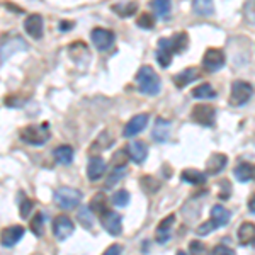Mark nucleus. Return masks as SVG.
<instances>
[{
  "mask_svg": "<svg viewBox=\"0 0 255 255\" xmlns=\"http://www.w3.org/2000/svg\"><path fill=\"white\" fill-rule=\"evenodd\" d=\"M114 143V138L111 136V134L108 133V131H102L101 134L97 136L96 141L92 143V146H90V155H94V153H101V151H104V150H108V148L113 145Z\"/></svg>",
  "mask_w": 255,
  "mask_h": 255,
  "instance_id": "obj_25",
  "label": "nucleus"
},
{
  "mask_svg": "<svg viewBox=\"0 0 255 255\" xmlns=\"http://www.w3.org/2000/svg\"><path fill=\"white\" fill-rule=\"evenodd\" d=\"M177 255H187V254L184 252V250H179V252H177Z\"/></svg>",
  "mask_w": 255,
  "mask_h": 255,
  "instance_id": "obj_47",
  "label": "nucleus"
},
{
  "mask_svg": "<svg viewBox=\"0 0 255 255\" xmlns=\"http://www.w3.org/2000/svg\"><path fill=\"white\" fill-rule=\"evenodd\" d=\"M113 204L118 208H126L128 204H129V192L126 191V189H121V191L114 192L113 194Z\"/></svg>",
  "mask_w": 255,
  "mask_h": 255,
  "instance_id": "obj_35",
  "label": "nucleus"
},
{
  "mask_svg": "<svg viewBox=\"0 0 255 255\" xmlns=\"http://www.w3.org/2000/svg\"><path fill=\"white\" fill-rule=\"evenodd\" d=\"M148 121H150V116H148V114H138V116L131 118L129 121L126 123L125 129H123V136L125 138L136 136L138 133H141V131L146 128Z\"/></svg>",
  "mask_w": 255,
  "mask_h": 255,
  "instance_id": "obj_11",
  "label": "nucleus"
},
{
  "mask_svg": "<svg viewBox=\"0 0 255 255\" xmlns=\"http://www.w3.org/2000/svg\"><path fill=\"white\" fill-rule=\"evenodd\" d=\"M213 255H237V254H235V250H232L226 245H216L215 249H213Z\"/></svg>",
  "mask_w": 255,
  "mask_h": 255,
  "instance_id": "obj_42",
  "label": "nucleus"
},
{
  "mask_svg": "<svg viewBox=\"0 0 255 255\" xmlns=\"http://www.w3.org/2000/svg\"><path fill=\"white\" fill-rule=\"evenodd\" d=\"M213 230H215V226L211 225V221H206V223L197 226L196 232H197V235H208V233H211Z\"/></svg>",
  "mask_w": 255,
  "mask_h": 255,
  "instance_id": "obj_43",
  "label": "nucleus"
},
{
  "mask_svg": "<svg viewBox=\"0 0 255 255\" xmlns=\"http://www.w3.org/2000/svg\"><path fill=\"white\" fill-rule=\"evenodd\" d=\"M128 162V157H126V150H119L116 151V155L111 160V165L113 167H125Z\"/></svg>",
  "mask_w": 255,
  "mask_h": 255,
  "instance_id": "obj_40",
  "label": "nucleus"
},
{
  "mask_svg": "<svg viewBox=\"0 0 255 255\" xmlns=\"http://www.w3.org/2000/svg\"><path fill=\"white\" fill-rule=\"evenodd\" d=\"M136 26L138 27H141V29H153L155 27V19H153V15H150V14H141L138 17L136 20Z\"/></svg>",
  "mask_w": 255,
  "mask_h": 255,
  "instance_id": "obj_38",
  "label": "nucleus"
},
{
  "mask_svg": "<svg viewBox=\"0 0 255 255\" xmlns=\"http://www.w3.org/2000/svg\"><path fill=\"white\" fill-rule=\"evenodd\" d=\"M53 155H55V160L58 163H61V165H68V163H72V160H73V148L68 145H61L58 148H55Z\"/></svg>",
  "mask_w": 255,
  "mask_h": 255,
  "instance_id": "obj_28",
  "label": "nucleus"
},
{
  "mask_svg": "<svg viewBox=\"0 0 255 255\" xmlns=\"http://www.w3.org/2000/svg\"><path fill=\"white\" fill-rule=\"evenodd\" d=\"M31 232L34 233L36 237L43 235V232H44V215L43 213H38V215L31 220Z\"/></svg>",
  "mask_w": 255,
  "mask_h": 255,
  "instance_id": "obj_36",
  "label": "nucleus"
},
{
  "mask_svg": "<svg viewBox=\"0 0 255 255\" xmlns=\"http://www.w3.org/2000/svg\"><path fill=\"white\" fill-rule=\"evenodd\" d=\"M228 158L223 153H213L211 157L206 160V174L208 175H216L226 167Z\"/></svg>",
  "mask_w": 255,
  "mask_h": 255,
  "instance_id": "obj_19",
  "label": "nucleus"
},
{
  "mask_svg": "<svg viewBox=\"0 0 255 255\" xmlns=\"http://www.w3.org/2000/svg\"><path fill=\"white\" fill-rule=\"evenodd\" d=\"M192 10L197 15H213L215 14V2L213 0H192Z\"/></svg>",
  "mask_w": 255,
  "mask_h": 255,
  "instance_id": "obj_27",
  "label": "nucleus"
},
{
  "mask_svg": "<svg viewBox=\"0 0 255 255\" xmlns=\"http://www.w3.org/2000/svg\"><path fill=\"white\" fill-rule=\"evenodd\" d=\"M106 174V160L101 157H90L89 160V167H87V175L89 180L96 182Z\"/></svg>",
  "mask_w": 255,
  "mask_h": 255,
  "instance_id": "obj_17",
  "label": "nucleus"
},
{
  "mask_svg": "<svg viewBox=\"0 0 255 255\" xmlns=\"http://www.w3.org/2000/svg\"><path fill=\"white\" fill-rule=\"evenodd\" d=\"M24 232L26 230L22 228L20 225H14V226H7L0 232V245L2 247H14L20 238L24 237Z\"/></svg>",
  "mask_w": 255,
  "mask_h": 255,
  "instance_id": "obj_12",
  "label": "nucleus"
},
{
  "mask_svg": "<svg viewBox=\"0 0 255 255\" xmlns=\"http://www.w3.org/2000/svg\"><path fill=\"white\" fill-rule=\"evenodd\" d=\"M138 90L145 96H158L162 90V80L150 65H143L136 73Z\"/></svg>",
  "mask_w": 255,
  "mask_h": 255,
  "instance_id": "obj_1",
  "label": "nucleus"
},
{
  "mask_svg": "<svg viewBox=\"0 0 255 255\" xmlns=\"http://www.w3.org/2000/svg\"><path fill=\"white\" fill-rule=\"evenodd\" d=\"M128 157L133 160L134 163H143L148 157V146L145 141L141 139H136V141H131L128 145Z\"/></svg>",
  "mask_w": 255,
  "mask_h": 255,
  "instance_id": "obj_14",
  "label": "nucleus"
},
{
  "mask_svg": "<svg viewBox=\"0 0 255 255\" xmlns=\"http://www.w3.org/2000/svg\"><path fill=\"white\" fill-rule=\"evenodd\" d=\"M174 221H175L174 215H168L167 218H163V220L160 221V225L157 228V235H155V240H157L158 244H165L168 238H170V228H172V225H174Z\"/></svg>",
  "mask_w": 255,
  "mask_h": 255,
  "instance_id": "obj_23",
  "label": "nucleus"
},
{
  "mask_svg": "<svg viewBox=\"0 0 255 255\" xmlns=\"http://www.w3.org/2000/svg\"><path fill=\"white\" fill-rule=\"evenodd\" d=\"M197 79H199V72H197V68L191 67V68H186V70H182V72L177 73V75H174L172 80H174L177 89H184L186 85L192 84V82Z\"/></svg>",
  "mask_w": 255,
  "mask_h": 255,
  "instance_id": "obj_18",
  "label": "nucleus"
},
{
  "mask_svg": "<svg viewBox=\"0 0 255 255\" xmlns=\"http://www.w3.org/2000/svg\"><path fill=\"white\" fill-rule=\"evenodd\" d=\"M55 201L61 209H73L80 204L82 192L75 187H60L55 192Z\"/></svg>",
  "mask_w": 255,
  "mask_h": 255,
  "instance_id": "obj_5",
  "label": "nucleus"
},
{
  "mask_svg": "<svg viewBox=\"0 0 255 255\" xmlns=\"http://www.w3.org/2000/svg\"><path fill=\"white\" fill-rule=\"evenodd\" d=\"M226 63V56L223 49L218 48H208L206 53L203 56V67L208 70V72H218L225 67Z\"/></svg>",
  "mask_w": 255,
  "mask_h": 255,
  "instance_id": "obj_8",
  "label": "nucleus"
},
{
  "mask_svg": "<svg viewBox=\"0 0 255 255\" xmlns=\"http://www.w3.org/2000/svg\"><path fill=\"white\" fill-rule=\"evenodd\" d=\"M73 232H75V225L67 215H60L53 220V233H55L56 240H67Z\"/></svg>",
  "mask_w": 255,
  "mask_h": 255,
  "instance_id": "obj_9",
  "label": "nucleus"
},
{
  "mask_svg": "<svg viewBox=\"0 0 255 255\" xmlns=\"http://www.w3.org/2000/svg\"><path fill=\"white\" fill-rule=\"evenodd\" d=\"M139 184H141V187L145 189L148 194H151V192H157L158 189H160V182H158L157 179H153L151 175H145Z\"/></svg>",
  "mask_w": 255,
  "mask_h": 255,
  "instance_id": "obj_37",
  "label": "nucleus"
},
{
  "mask_svg": "<svg viewBox=\"0 0 255 255\" xmlns=\"http://www.w3.org/2000/svg\"><path fill=\"white\" fill-rule=\"evenodd\" d=\"M99 218H101V225L104 226V230L109 233V235L116 237L123 232V216L121 215H118V213L108 209V211L102 213Z\"/></svg>",
  "mask_w": 255,
  "mask_h": 255,
  "instance_id": "obj_10",
  "label": "nucleus"
},
{
  "mask_svg": "<svg viewBox=\"0 0 255 255\" xmlns=\"http://www.w3.org/2000/svg\"><path fill=\"white\" fill-rule=\"evenodd\" d=\"M254 240H255V225L252 221H247L238 228V244L242 247H247V245H254Z\"/></svg>",
  "mask_w": 255,
  "mask_h": 255,
  "instance_id": "obj_22",
  "label": "nucleus"
},
{
  "mask_svg": "<svg viewBox=\"0 0 255 255\" xmlns=\"http://www.w3.org/2000/svg\"><path fill=\"white\" fill-rule=\"evenodd\" d=\"M89 209L92 211V215H97V216H101L102 213H106L108 211V199H106V196L104 194H96L92 197V201H90V204H89Z\"/></svg>",
  "mask_w": 255,
  "mask_h": 255,
  "instance_id": "obj_29",
  "label": "nucleus"
},
{
  "mask_svg": "<svg viewBox=\"0 0 255 255\" xmlns=\"http://www.w3.org/2000/svg\"><path fill=\"white\" fill-rule=\"evenodd\" d=\"M151 9H153L155 14L158 15V17H168V14H170L172 10V5H170V0H151L150 2Z\"/></svg>",
  "mask_w": 255,
  "mask_h": 255,
  "instance_id": "obj_31",
  "label": "nucleus"
},
{
  "mask_svg": "<svg viewBox=\"0 0 255 255\" xmlns=\"http://www.w3.org/2000/svg\"><path fill=\"white\" fill-rule=\"evenodd\" d=\"M189 250H191V255H208L206 245L199 240H192L191 244H189Z\"/></svg>",
  "mask_w": 255,
  "mask_h": 255,
  "instance_id": "obj_39",
  "label": "nucleus"
},
{
  "mask_svg": "<svg viewBox=\"0 0 255 255\" xmlns=\"http://www.w3.org/2000/svg\"><path fill=\"white\" fill-rule=\"evenodd\" d=\"M19 138L22 139L26 145L31 146H43L51 138L49 133V123H43V125H31L20 129Z\"/></svg>",
  "mask_w": 255,
  "mask_h": 255,
  "instance_id": "obj_3",
  "label": "nucleus"
},
{
  "mask_svg": "<svg viewBox=\"0 0 255 255\" xmlns=\"http://www.w3.org/2000/svg\"><path fill=\"white\" fill-rule=\"evenodd\" d=\"M126 165L125 167H113V172L109 174L108 180H106V189H113L123 177L126 175Z\"/></svg>",
  "mask_w": 255,
  "mask_h": 255,
  "instance_id": "obj_33",
  "label": "nucleus"
},
{
  "mask_svg": "<svg viewBox=\"0 0 255 255\" xmlns=\"http://www.w3.org/2000/svg\"><path fill=\"white\" fill-rule=\"evenodd\" d=\"M254 96V87L252 84L244 80H237L232 85V94H230V104L235 108H242V106L249 104L250 99Z\"/></svg>",
  "mask_w": 255,
  "mask_h": 255,
  "instance_id": "obj_4",
  "label": "nucleus"
},
{
  "mask_svg": "<svg viewBox=\"0 0 255 255\" xmlns=\"http://www.w3.org/2000/svg\"><path fill=\"white\" fill-rule=\"evenodd\" d=\"M249 209H250V213H255V197H254V194H252V197H250V203H249Z\"/></svg>",
  "mask_w": 255,
  "mask_h": 255,
  "instance_id": "obj_46",
  "label": "nucleus"
},
{
  "mask_svg": "<svg viewBox=\"0 0 255 255\" xmlns=\"http://www.w3.org/2000/svg\"><path fill=\"white\" fill-rule=\"evenodd\" d=\"M155 56H157V61L162 68H168L172 65V56H174V53H172L170 44H168V38H160L158 39Z\"/></svg>",
  "mask_w": 255,
  "mask_h": 255,
  "instance_id": "obj_13",
  "label": "nucleus"
},
{
  "mask_svg": "<svg viewBox=\"0 0 255 255\" xmlns=\"http://www.w3.org/2000/svg\"><path fill=\"white\" fill-rule=\"evenodd\" d=\"M138 10V3L136 2H129V3H116L113 5V12H116L119 17H131L134 15Z\"/></svg>",
  "mask_w": 255,
  "mask_h": 255,
  "instance_id": "obj_30",
  "label": "nucleus"
},
{
  "mask_svg": "<svg viewBox=\"0 0 255 255\" xmlns=\"http://www.w3.org/2000/svg\"><path fill=\"white\" fill-rule=\"evenodd\" d=\"M121 252H123V247L119 244H114V245H111L102 255H121Z\"/></svg>",
  "mask_w": 255,
  "mask_h": 255,
  "instance_id": "obj_44",
  "label": "nucleus"
},
{
  "mask_svg": "<svg viewBox=\"0 0 255 255\" xmlns=\"http://www.w3.org/2000/svg\"><path fill=\"white\" fill-rule=\"evenodd\" d=\"M230 218H232V215H230L228 209H225L223 206H220V204H215V206L211 208V225L216 228H221V226H226L230 223Z\"/></svg>",
  "mask_w": 255,
  "mask_h": 255,
  "instance_id": "obj_21",
  "label": "nucleus"
},
{
  "mask_svg": "<svg viewBox=\"0 0 255 255\" xmlns=\"http://www.w3.org/2000/svg\"><path fill=\"white\" fill-rule=\"evenodd\" d=\"M24 29L32 39L43 38V17L39 14H31L24 22Z\"/></svg>",
  "mask_w": 255,
  "mask_h": 255,
  "instance_id": "obj_15",
  "label": "nucleus"
},
{
  "mask_svg": "<svg viewBox=\"0 0 255 255\" xmlns=\"http://www.w3.org/2000/svg\"><path fill=\"white\" fill-rule=\"evenodd\" d=\"M191 119L199 126L213 128L216 123V109L211 104H197L192 108Z\"/></svg>",
  "mask_w": 255,
  "mask_h": 255,
  "instance_id": "obj_6",
  "label": "nucleus"
},
{
  "mask_svg": "<svg viewBox=\"0 0 255 255\" xmlns=\"http://www.w3.org/2000/svg\"><path fill=\"white\" fill-rule=\"evenodd\" d=\"M77 220L80 221V225L87 230H92L94 226V216H92V211L89 208H82L79 213H77Z\"/></svg>",
  "mask_w": 255,
  "mask_h": 255,
  "instance_id": "obj_34",
  "label": "nucleus"
},
{
  "mask_svg": "<svg viewBox=\"0 0 255 255\" xmlns=\"http://www.w3.org/2000/svg\"><path fill=\"white\" fill-rule=\"evenodd\" d=\"M192 97L194 99H215L216 90L213 89V85L209 84H201L199 87L192 90Z\"/></svg>",
  "mask_w": 255,
  "mask_h": 255,
  "instance_id": "obj_32",
  "label": "nucleus"
},
{
  "mask_svg": "<svg viewBox=\"0 0 255 255\" xmlns=\"http://www.w3.org/2000/svg\"><path fill=\"white\" fill-rule=\"evenodd\" d=\"M170 126H172L170 121H167V119H163V118H158L157 121H155L153 131H151V136H153L155 141L165 143L168 136H170Z\"/></svg>",
  "mask_w": 255,
  "mask_h": 255,
  "instance_id": "obj_16",
  "label": "nucleus"
},
{
  "mask_svg": "<svg viewBox=\"0 0 255 255\" xmlns=\"http://www.w3.org/2000/svg\"><path fill=\"white\" fill-rule=\"evenodd\" d=\"M249 9H250V22H254V0H247V14H249Z\"/></svg>",
  "mask_w": 255,
  "mask_h": 255,
  "instance_id": "obj_45",
  "label": "nucleus"
},
{
  "mask_svg": "<svg viewBox=\"0 0 255 255\" xmlns=\"http://www.w3.org/2000/svg\"><path fill=\"white\" fill-rule=\"evenodd\" d=\"M180 179L186 184H192V186H203L206 182V174L196 170V168H186V170L180 174Z\"/></svg>",
  "mask_w": 255,
  "mask_h": 255,
  "instance_id": "obj_24",
  "label": "nucleus"
},
{
  "mask_svg": "<svg viewBox=\"0 0 255 255\" xmlns=\"http://www.w3.org/2000/svg\"><path fill=\"white\" fill-rule=\"evenodd\" d=\"M168 44H170V49L174 55H182L189 48V34L186 31L177 32L172 38H168Z\"/></svg>",
  "mask_w": 255,
  "mask_h": 255,
  "instance_id": "obj_20",
  "label": "nucleus"
},
{
  "mask_svg": "<svg viewBox=\"0 0 255 255\" xmlns=\"http://www.w3.org/2000/svg\"><path fill=\"white\" fill-rule=\"evenodd\" d=\"M31 209H32V201L31 199H22V203H20V218L26 220V218L29 216Z\"/></svg>",
  "mask_w": 255,
  "mask_h": 255,
  "instance_id": "obj_41",
  "label": "nucleus"
},
{
  "mask_svg": "<svg viewBox=\"0 0 255 255\" xmlns=\"http://www.w3.org/2000/svg\"><path fill=\"white\" fill-rule=\"evenodd\" d=\"M254 175H255V170H254V165L249 162H244L240 163L237 168H235V177L238 182H252L254 180Z\"/></svg>",
  "mask_w": 255,
  "mask_h": 255,
  "instance_id": "obj_26",
  "label": "nucleus"
},
{
  "mask_svg": "<svg viewBox=\"0 0 255 255\" xmlns=\"http://www.w3.org/2000/svg\"><path fill=\"white\" fill-rule=\"evenodd\" d=\"M90 39H92L94 46L99 51H108L116 41V34L113 31L106 29V27H94L92 32H90Z\"/></svg>",
  "mask_w": 255,
  "mask_h": 255,
  "instance_id": "obj_7",
  "label": "nucleus"
},
{
  "mask_svg": "<svg viewBox=\"0 0 255 255\" xmlns=\"http://www.w3.org/2000/svg\"><path fill=\"white\" fill-rule=\"evenodd\" d=\"M29 44L22 36L15 34V32H5L0 36V61H7L12 55L19 51H27Z\"/></svg>",
  "mask_w": 255,
  "mask_h": 255,
  "instance_id": "obj_2",
  "label": "nucleus"
}]
</instances>
